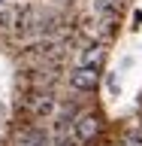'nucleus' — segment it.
Returning <instances> with one entry per match:
<instances>
[{
    "label": "nucleus",
    "instance_id": "f03ea898",
    "mask_svg": "<svg viewBox=\"0 0 142 146\" xmlns=\"http://www.w3.org/2000/svg\"><path fill=\"white\" fill-rule=\"evenodd\" d=\"M97 131H100V119L94 116V113L79 116V122H76V137H79V140H94Z\"/></svg>",
    "mask_w": 142,
    "mask_h": 146
},
{
    "label": "nucleus",
    "instance_id": "7ed1b4c3",
    "mask_svg": "<svg viewBox=\"0 0 142 146\" xmlns=\"http://www.w3.org/2000/svg\"><path fill=\"white\" fill-rule=\"evenodd\" d=\"M100 58H103V49H100V46H91L88 52H85V64H88V67H97Z\"/></svg>",
    "mask_w": 142,
    "mask_h": 146
},
{
    "label": "nucleus",
    "instance_id": "20e7f679",
    "mask_svg": "<svg viewBox=\"0 0 142 146\" xmlns=\"http://www.w3.org/2000/svg\"><path fill=\"white\" fill-rule=\"evenodd\" d=\"M3 3H6V0H0V9H3Z\"/></svg>",
    "mask_w": 142,
    "mask_h": 146
},
{
    "label": "nucleus",
    "instance_id": "f257e3e1",
    "mask_svg": "<svg viewBox=\"0 0 142 146\" xmlns=\"http://www.w3.org/2000/svg\"><path fill=\"white\" fill-rule=\"evenodd\" d=\"M97 79H100L97 67H88V64H82L79 70L70 73V85H73V88H79V91H91L94 85H97Z\"/></svg>",
    "mask_w": 142,
    "mask_h": 146
}]
</instances>
